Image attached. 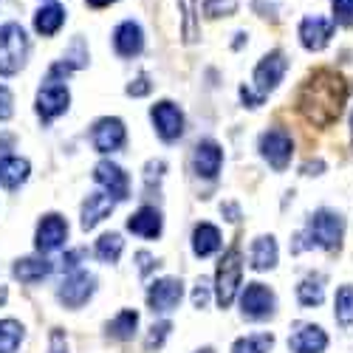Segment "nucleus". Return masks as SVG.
<instances>
[{"instance_id":"f257e3e1","label":"nucleus","mask_w":353,"mask_h":353,"mask_svg":"<svg viewBox=\"0 0 353 353\" xmlns=\"http://www.w3.org/2000/svg\"><path fill=\"white\" fill-rule=\"evenodd\" d=\"M347 99V85L339 74L322 68L305 79L297 97V108L305 119L316 128H328L342 116V105Z\"/></svg>"},{"instance_id":"f03ea898","label":"nucleus","mask_w":353,"mask_h":353,"mask_svg":"<svg viewBox=\"0 0 353 353\" xmlns=\"http://www.w3.org/2000/svg\"><path fill=\"white\" fill-rule=\"evenodd\" d=\"M342 238H345V218L334 210H316L314 215H308L305 229L297 234L294 252H303V249L336 252L342 246Z\"/></svg>"},{"instance_id":"7ed1b4c3","label":"nucleus","mask_w":353,"mask_h":353,"mask_svg":"<svg viewBox=\"0 0 353 353\" xmlns=\"http://www.w3.org/2000/svg\"><path fill=\"white\" fill-rule=\"evenodd\" d=\"M28 60V37L20 23L0 26V77L17 74Z\"/></svg>"},{"instance_id":"20e7f679","label":"nucleus","mask_w":353,"mask_h":353,"mask_svg":"<svg viewBox=\"0 0 353 353\" xmlns=\"http://www.w3.org/2000/svg\"><path fill=\"white\" fill-rule=\"evenodd\" d=\"M241 277H243V260H241V249L232 246L221 263H218V272H215V300L221 308H229L238 297V288H241Z\"/></svg>"},{"instance_id":"39448f33","label":"nucleus","mask_w":353,"mask_h":353,"mask_svg":"<svg viewBox=\"0 0 353 353\" xmlns=\"http://www.w3.org/2000/svg\"><path fill=\"white\" fill-rule=\"evenodd\" d=\"M68 105H71L68 88H65L60 79H48V77H46V82L40 85V91H37V102H34L40 119H43V122L57 119V116H63V113L68 110Z\"/></svg>"},{"instance_id":"423d86ee","label":"nucleus","mask_w":353,"mask_h":353,"mask_svg":"<svg viewBox=\"0 0 353 353\" xmlns=\"http://www.w3.org/2000/svg\"><path fill=\"white\" fill-rule=\"evenodd\" d=\"M260 156L269 161V167L283 172L291 164V156H294V139L288 136V130L269 128L266 133H263L260 136Z\"/></svg>"},{"instance_id":"0eeeda50","label":"nucleus","mask_w":353,"mask_h":353,"mask_svg":"<svg viewBox=\"0 0 353 353\" xmlns=\"http://www.w3.org/2000/svg\"><path fill=\"white\" fill-rule=\"evenodd\" d=\"M274 308H277V297H274V291L269 285H263V283H249L241 294V311L246 319H269L274 316Z\"/></svg>"},{"instance_id":"6e6552de","label":"nucleus","mask_w":353,"mask_h":353,"mask_svg":"<svg viewBox=\"0 0 353 353\" xmlns=\"http://www.w3.org/2000/svg\"><path fill=\"white\" fill-rule=\"evenodd\" d=\"M285 71H288V60H285V54H283V51H272V54H266V57H263V60L257 63L254 77H252L254 91H257L260 97L272 94L274 88L283 82Z\"/></svg>"},{"instance_id":"1a4fd4ad","label":"nucleus","mask_w":353,"mask_h":353,"mask_svg":"<svg viewBox=\"0 0 353 353\" xmlns=\"http://www.w3.org/2000/svg\"><path fill=\"white\" fill-rule=\"evenodd\" d=\"M150 119L156 125V133L164 139V141H175L184 136V113L181 108L170 102V99H161L150 108Z\"/></svg>"},{"instance_id":"9d476101","label":"nucleus","mask_w":353,"mask_h":353,"mask_svg":"<svg viewBox=\"0 0 353 353\" xmlns=\"http://www.w3.org/2000/svg\"><path fill=\"white\" fill-rule=\"evenodd\" d=\"M181 297H184V283L179 277H161L147 291V305H150L153 314H170L172 308H179Z\"/></svg>"},{"instance_id":"9b49d317","label":"nucleus","mask_w":353,"mask_h":353,"mask_svg":"<svg viewBox=\"0 0 353 353\" xmlns=\"http://www.w3.org/2000/svg\"><path fill=\"white\" fill-rule=\"evenodd\" d=\"M97 288V277L88 274V272H71L63 283H60V291H57V297L65 308H79L91 300V294Z\"/></svg>"},{"instance_id":"f8f14e48","label":"nucleus","mask_w":353,"mask_h":353,"mask_svg":"<svg viewBox=\"0 0 353 353\" xmlns=\"http://www.w3.org/2000/svg\"><path fill=\"white\" fill-rule=\"evenodd\" d=\"M223 167V150L215 139H201L192 150V170L198 179H207V181H215L218 172Z\"/></svg>"},{"instance_id":"ddd939ff","label":"nucleus","mask_w":353,"mask_h":353,"mask_svg":"<svg viewBox=\"0 0 353 353\" xmlns=\"http://www.w3.org/2000/svg\"><path fill=\"white\" fill-rule=\"evenodd\" d=\"M125 139H128L125 122L116 119V116H105V119H99L91 130V141H94V147L99 153L119 150V147H125Z\"/></svg>"},{"instance_id":"4468645a","label":"nucleus","mask_w":353,"mask_h":353,"mask_svg":"<svg viewBox=\"0 0 353 353\" xmlns=\"http://www.w3.org/2000/svg\"><path fill=\"white\" fill-rule=\"evenodd\" d=\"M9 141H12V136L0 139V184H3L6 190H17L28 179V170L32 167H28L26 159L9 153V147H12Z\"/></svg>"},{"instance_id":"2eb2a0df","label":"nucleus","mask_w":353,"mask_h":353,"mask_svg":"<svg viewBox=\"0 0 353 353\" xmlns=\"http://www.w3.org/2000/svg\"><path fill=\"white\" fill-rule=\"evenodd\" d=\"M334 32H336V23L334 20H328V17H305L303 23H300V43H303V48H308V51H322L328 43H331V37H334Z\"/></svg>"},{"instance_id":"dca6fc26","label":"nucleus","mask_w":353,"mask_h":353,"mask_svg":"<svg viewBox=\"0 0 353 353\" xmlns=\"http://www.w3.org/2000/svg\"><path fill=\"white\" fill-rule=\"evenodd\" d=\"M65 238H68V223H65V218L57 215V212H51V215H46V218L40 221V226H37V241H34V246H37V252L48 254V252L60 249V246L65 243Z\"/></svg>"},{"instance_id":"f3484780","label":"nucleus","mask_w":353,"mask_h":353,"mask_svg":"<svg viewBox=\"0 0 353 353\" xmlns=\"http://www.w3.org/2000/svg\"><path fill=\"white\" fill-rule=\"evenodd\" d=\"M94 179L97 184H102L116 201H125L130 195V179H128V172L119 167V164H113V161H99L94 167Z\"/></svg>"},{"instance_id":"a211bd4d","label":"nucleus","mask_w":353,"mask_h":353,"mask_svg":"<svg viewBox=\"0 0 353 353\" xmlns=\"http://www.w3.org/2000/svg\"><path fill=\"white\" fill-rule=\"evenodd\" d=\"M288 347H291V353H325L328 334L319 325L305 322V325H297V331L288 336Z\"/></svg>"},{"instance_id":"6ab92c4d","label":"nucleus","mask_w":353,"mask_h":353,"mask_svg":"<svg viewBox=\"0 0 353 353\" xmlns=\"http://www.w3.org/2000/svg\"><path fill=\"white\" fill-rule=\"evenodd\" d=\"M113 48L119 57H136L141 54L144 48V32H141V26L133 23V20H125L116 26V32H113Z\"/></svg>"},{"instance_id":"aec40b11","label":"nucleus","mask_w":353,"mask_h":353,"mask_svg":"<svg viewBox=\"0 0 353 353\" xmlns=\"http://www.w3.org/2000/svg\"><path fill=\"white\" fill-rule=\"evenodd\" d=\"M116 207V198L110 192H94L88 195V201L82 203V229H94L97 223H102Z\"/></svg>"},{"instance_id":"412c9836","label":"nucleus","mask_w":353,"mask_h":353,"mask_svg":"<svg viewBox=\"0 0 353 353\" xmlns=\"http://www.w3.org/2000/svg\"><path fill=\"white\" fill-rule=\"evenodd\" d=\"M277 241L272 234H260V238L252 243V252H249V260H252V269L254 272H269L277 266Z\"/></svg>"},{"instance_id":"4be33fe9","label":"nucleus","mask_w":353,"mask_h":353,"mask_svg":"<svg viewBox=\"0 0 353 353\" xmlns=\"http://www.w3.org/2000/svg\"><path fill=\"white\" fill-rule=\"evenodd\" d=\"M128 229L133 234H141V238H159L161 234V212L156 207H141L139 212L130 215Z\"/></svg>"},{"instance_id":"5701e85b","label":"nucleus","mask_w":353,"mask_h":353,"mask_svg":"<svg viewBox=\"0 0 353 353\" xmlns=\"http://www.w3.org/2000/svg\"><path fill=\"white\" fill-rule=\"evenodd\" d=\"M63 23H65V9L57 6V3H46L34 14V28H37V34H43V37H54L63 28Z\"/></svg>"},{"instance_id":"b1692460","label":"nucleus","mask_w":353,"mask_h":353,"mask_svg":"<svg viewBox=\"0 0 353 353\" xmlns=\"http://www.w3.org/2000/svg\"><path fill=\"white\" fill-rule=\"evenodd\" d=\"M221 249V232L212 223H198L192 232V252L198 257H210Z\"/></svg>"},{"instance_id":"393cba45","label":"nucleus","mask_w":353,"mask_h":353,"mask_svg":"<svg viewBox=\"0 0 353 353\" xmlns=\"http://www.w3.org/2000/svg\"><path fill=\"white\" fill-rule=\"evenodd\" d=\"M181 12V37L187 46L198 43L201 37V23H198V0H175Z\"/></svg>"},{"instance_id":"a878e982","label":"nucleus","mask_w":353,"mask_h":353,"mask_svg":"<svg viewBox=\"0 0 353 353\" xmlns=\"http://www.w3.org/2000/svg\"><path fill=\"white\" fill-rule=\"evenodd\" d=\"M54 272V266L48 260H40V257H23L14 263V277L20 283H37L43 277H48Z\"/></svg>"},{"instance_id":"bb28decb","label":"nucleus","mask_w":353,"mask_h":353,"mask_svg":"<svg viewBox=\"0 0 353 353\" xmlns=\"http://www.w3.org/2000/svg\"><path fill=\"white\" fill-rule=\"evenodd\" d=\"M297 300L303 308H316L325 300V277L322 274H308L300 285H297Z\"/></svg>"},{"instance_id":"cd10ccee","label":"nucleus","mask_w":353,"mask_h":353,"mask_svg":"<svg viewBox=\"0 0 353 353\" xmlns=\"http://www.w3.org/2000/svg\"><path fill=\"white\" fill-rule=\"evenodd\" d=\"M136 325H139V314H136V311H119V314H116V316L108 322V334H110L113 339L128 342V339H133Z\"/></svg>"},{"instance_id":"c85d7f7f","label":"nucleus","mask_w":353,"mask_h":353,"mask_svg":"<svg viewBox=\"0 0 353 353\" xmlns=\"http://www.w3.org/2000/svg\"><path fill=\"white\" fill-rule=\"evenodd\" d=\"M334 316L342 328L353 325V285H339L334 297Z\"/></svg>"},{"instance_id":"c756f323","label":"nucleus","mask_w":353,"mask_h":353,"mask_svg":"<svg viewBox=\"0 0 353 353\" xmlns=\"http://www.w3.org/2000/svg\"><path fill=\"white\" fill-rule=\"evenodd\" d=\"M23 342V325L17 319H0V353H14Z\"/></svg>"},{"instance_id":"7c9ffc66","label":"nucleus","mask_w":353,"mask_h":353,"mask_svg":"<svg viewBox=\"0 0 353 353\" xmlns=\"http://www.w3.org/2000/svg\"><path fill=\"white\" fill-rule=\"evenodd\" d=\"M274 345L272 334H249L232 345V353H269Z\"/></svg>"},{"instance_id":"2f4dec72","label":"nucleus","mask_w":353,"mask_h":353,"mask_svg":"<svg viewBox=\"0 0 353 353\" xmlns=\"http://www.w3.org/2000/svg\"><path fill=\"white\" fill-rule=\"evenodd\" d=\"M122 249H125V241H122V234H116V232H110V234H102V238L97 241V257L102 260V263H116L119 260V254H122Z\"/></svg>"},{"instance_id":"473e14b6","label":"nucleus","mask_w":353,"mask_h":353,"mask_svg":"<svg viewBox=\"0 0 353 353\" xmlns=\"http://www.w3.org/2000/svg\"><path fill=\"white\" fill-rule=\"evenodd\" d=\"M238 12V0H203V14L210 20H218V17H229Z\"/></svg>"},{"instance_id":"72a5a7b5","label":"nucleus","mask_w":353,"mask_h":353,"mask_svg":"<svg viewBox=\"0 0 353 353\" xmlns=\"http://www.w3.org/2000/svg\"><path fill=\"white\" fill-rule=\"evenodd\" d=\"M331 12H334V23L353 28V0H331Z\"/></svg>"},{"instance_id":"f704fd0d","label":"nucleus","mask_w":353,"mask_h":353,"mask_svg":"<svg viewBox=\"0 0 353 353\" xmlns=\"http://www.w3.org/2000/svg\"><path fill=\"white\" fill-rule=\"evenodd\" d=\"M170 331H172V325H170V322H156V325L150 328V334H147V342H144V347H147V350H159V347L164 345V339L170 336Z\"/></svg>"},{"instance_id":"c9c22d12","label":"nucleus","mask_w":353,"mask_h":353,"mask_svg":"<svg viewBox=\"0 0 353 353\" xmlns=\"http://www.w3.org/2000/svg\"><path fill=\"white\" fill-rule=\"evenodd\" d=\"M65 63H71L74 68H82L85 63H88V51H85V43H82V37H77L74 43H71V51L63 57Z\"/></svg>"},{"instance_id":"e433bc0d","label":"nucleus","mask_w":353,"mask_h":353,"mask_svg":"<svg viewBox=\"0 0 353 353\" xmlns=\"http://www.w3.org/2000/svg\"><path fill=\"white\" fill-rule=\"evenodd\" d=\"M207 303H210V283L201 277L195 283V291H192V305L195 308H207Z\"/></svg>"},{"instance_id":"4c0bfd02","label":"nucleus","mask_w":353,"mask_h":353,"mask_svg":"<svg viewBox=\"0 0 353 353\" xmlns=\"http://www.w3.org/2000/svg\"><path fill=\"white\" fill-rule=\"evenodd\" d=\"M12 113H14V99H12V91H9L6 85H0V122H6Z\"/></svg>"},{"instance_id":"58836bf2","label":"nucleus","mask_w":353,"mask_h":353,"mask_svg":"<svg viewBox=\"0 0 353 353\" xmlns=\"http://www.w3.org/2000/svg\"><path fill=\"white\" fill-rule=\"evenodd\" d=\"M150 88H153V82L141 74L139 79H133V82L128 85V97H147V94H150Z\"/></svg>"},{"instance_id":"ea45409f","label":"nucleus","mask_w":353,"mask_h":353,"mask_svg":"<svg viewBox=\"0 0 353 353\" xmlns=\"http://www.w3.org/2000/svg\"><path fill=\"white\" fill-rule=\"evenodd\" d=\"M48 353H68V342H65V334H63L60 328H54V331H51Z\"/></svg>"},{"instance_id":"a19ab883","label":"nucleus","mask_w":353,"mask_h":353,"mask_svg":"<svg viewBox=\"0 0 353 353\" xmlns=\"http://www.w3.org/2000/svg\"><path fill=\"white\" fill-rule=\"evenodd\" d=\"M241 99H243L249 108H260V105H263V97H260V94H254L252 88H246V85L241 88Z\"/></svg>"},{"instance_id":"79ce46f5","label":"nucleus","mask_w":353,"mask_h":353,"mask_svg":"<svg viewBox=\"0 0 353 353\" xmlns=\"http://www.w3.org/2000/svg\"><path fill=\"white\" fill-rule=\"evenodd\" d=\"M136 260H139V272H141V274H150L153 263H156V260H153V254H147V252H139V254H136Z\"/></svg>"},{"instance_id":"37998d69","label":"nucleus","mask_w":353,"mask_h":353,"mask_svg":"<svg viewBox=\"0 0 353 353\" xmlns=\"http://www.w3.org/2000/svg\"><path fill=\"white\" fill-rule=\"evenodd\" d=\"M322 170H325V164H322V161H308V164H303V172H305V175H319Z\"/></svg>"},{"instance_id":"c03bdc74","label":"nucleus","mask_w":353,"mask_h":353,"mask_svg":"<svg viewBox=\"0 0 353 353\" xmlns=\"http://www.w3.org/2000/svg\"><path fill=\"white\" fill-rule=\"evenodd\" d=\"M223 212L229 215L226 221H232V223H238V221H241V210L234 207V203H226V207H223Z\"/></svg>"},{"instance_id":"a18cd8bd","label":"nucleus","mask_w":353,"mask_h":353,"mask_svg":"<svg viewBox=\"0 0 353 353\" xmlns=\"http://www.w3.org/2000/svg\"><path fill=\"white\" fill-rule=\"evenodd\" d=\"M79 257H82V252H79V249H77V252H71V254H65V257H63V266H65V269H74Z\"/></svg>"},{"instance_id":"49530a36","label":"nucleus","mask_w":353,"mask_h":353,"mask_svg":"<svg viewBox=\"0 0 353 353\" xmlns=\"http://www.w3.org/2000/svg\"><path fill=\"white\" fill-rule=\"evenodd\" d=\"M91 9H105V6H110V3H116V0H85Z\"/></svg>"},{"instance_id":"de8ad7c7","label":"nucleus","mask_w":353,"mask_h":353,"mask_svg":"<svg viewBox=\"0 0 353 353\" xmlns=\"http://www.w3.org/2000/svg\"><path fill=\"white\" fill-rule=\"evenodd\" d=\"M6 297H9V291H6L3 285H0V303H6Z\"/></svg>"},{"instance_id":"09e8293b","label":"nucleus","mask_w":353,"mask_h":353,"mask_svg":"<svg viewBox=\"0 0 353 353\" xmlns=\"http://www.w3.org/2000/svg\"><path fill=\"white\" fill-rule=\"evenodd\" d=\"M195 353H215L212 347H201V350H195Z\"/></svg>"},{"instance_id":"8fccbe9b","label":"nucleus","mask_w":353,"mask_h":353,"mask_svg":"<svg viewBox=\"0 0 353 353\" xmlns=\"http://www.w3.org/2000/svg\"><path fill=\"white\" fill-rule=\"evenodd\" d=\"M350 130H353V113H350Z\"/></svg>"},{"instance_id":"3c124183","label":"nucleus","mask_w":353,"mask_h":353,"mask_svg":"<svg viewBox=\"0 0 353 353\" xmlns=\"http://www.w3.org/2000/svg\"><path fill=\"white\" fill-rule=\"evenodd\" d=\"M48 3H54V0H48Z\"/></svg>"}]
</instances>
